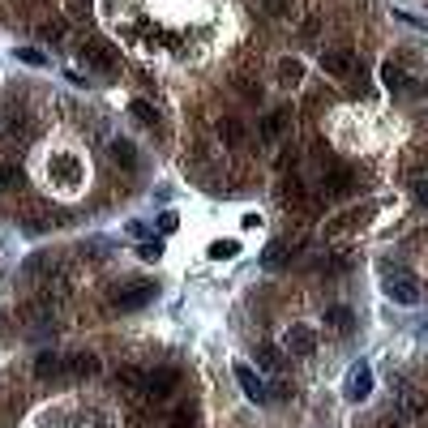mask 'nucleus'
I'll use <instances>...</instances> for the list:
<instances>
[{
	"label": "nucleus",
	"instance_id": "obj_1",
	"mask_svg": "<svg viewBox=\"0 0 428 428\" xmlns=\"http://www.w3.org/2000/svg\"><path fill=\"white\" fill-rule=\"evenodd\" d=\"M382 287H386V296L394 300V305H420V283L411 279L407 270H390Z\"/></svg>",
	"mask_w": 428,
	"mask_h": 428
},
{
	"label": "nucleus",
	"instance_id": "obj_2",
	"mask_svg": "<svg viewBox=\"0 0 428 428\" xmlns=\"http://www.w3.org/2000/svg\"><path fill=\"white\" fill-rule=\"evenodd\" d=\"M343 394H347V402H364V398L373 394V368H368L364 360L347 368V382H343Z\"/></svg>",
	"mask_w": 428,
	"mask_h": 428
},
{
	"label": "nucleus",
	"instance_id": "obj_3",
	"mask_svg": "<svg viewBox=\"0 0 428 428\" xmlns=\"http://www.w3.org/2000/svg\"><path fill=\"white\" fill-rule=\"evenodd\" d=\"M150 300H155V283H133V287H120L112 305L120 313H133V309H146Z\"/></svg>",
	"mask_w": 428,
	"mask_h": 428
},
{
	"label": "nucleus",
	"instance_id": "obj_4",
	"mask_svg": "<svg viewBox=\"0 0 428 428\" xmlns=\"http://www.w3.org/2000/svg\"><path fill=\"white\" fill-rule=\"evenodd\" d=\"M176 382H180V373H176L171 364L150 368V373H146V394H150V398H171V394H176Z\"/></svg>",
	"mask_w": 428,
	"mask_h": 428
},
{
	"label": "nucleus",
	"instance_id": "obj_5",
	"mask_svg": "<svg viewBox=\"0 0 428 428\" xmlns=\"http://www.w3.org/2000/svg\"><path fill=\"white\" fill-rule=\"evenodd\" d=\"M424 411H428V394L416 390V386H402L398 390V416L402 420H420Z\"/></svg>",
	"mask_w": 428,
	"mask_h": 428
},
{
	"label": "nucleus",
	"instance_id": "obj_6",
	"mask_svg": "<svg viewBox=\"0 0 428 428\" xmlns=\"http://www.w3.org/2000/svg\"><path fill=\"white\" fill-rule=\"evenodd\" d=\"M321 69L334 73V78H351V73H356V56H351L347 47H330V52H321Z\"/></svg>",
	"mask_w": 428,
	"mask_h": 428
},
{
	"label": "nucleus",
	"instance_id": "obj_7",
	"mask_svg": "<svg viewBox=\"0 0 428 428\" xmlns=\"http://www.w3.org/2000/svg\"><path fill=\"white\" fill-rule=\"evenodd\" d=\"M47 176H56L60 185H78L82 163L73 159V155H52V159H47Z\"/></svg>",
	"mask_w": 428,
	"mask_h": 428
},
{
	"label": "nucleus",
	"instance_id": "obj_8",
	"mask_svg": "<svg viewBox=\"0 0 428 428\" xmlns=\"http://www.w3.org/2000/svg\"><path fill=\"white\" fill-rule=\"evenodd\" d=\"M108 155H112V163H116V167H124V171H137V167H142L137 146H133V142H124V137H112V142H108Z\"/></svg>",
	"mask_w": 428,
	"mask_h": 428
},
{
	"label": "nucleus",
	"instance_id": "obj_9",
	"mask_svg": "<svg viewBox=\"0 0 428 428\" xmlns=\"http://www.w3.org/2000/svg\"><path fill=\"white\" fill-rule=\"evenodd\" d=\"M232 373H236V382H240V390H244L248 398H253V402H266V398H270V390L262 386V377H257L253 368H248V364H232Z\"/></svg>",
	"mask_w": 428,
	"mask_h": 428
},
{
	"label": "nucleus",
	"instance_id": "obj_10",
	"mask_svg": "<svg viewBox=\"0 0 428 428\" xmlns=\"http://www.w3.org/2000/svg\"><path fill=\"white\" fill-rule=\"evenodd\" d=\"M65 356H60V351H39V360H35V377H39V382H52V377H60L65 373Z\"/></svg>",
	"mask_w": 428,
	"mask_h": 428
},
{
	"label": "nucleus",
	"instance_id": "obj_11",
	"mask_svg": "<svg viewBox=\"0 0 428 428\" xmlns=\"http://www.w3.org/2000/svg\"><path fill=\"white\" fill-rule=\"evenodd\" d=\"M317 347V334L309 330V325H291L287 330V351H296V356H313Z\"/></svg>",
	"mask_w": 428,
	"mask_h": 428
},
{
	"label": "nucleus",
	"instance_id": "obj_12",
	"mask_svg": "<svg viewBox=\"0 0 428 428\" xmlns=\"http://www.w3.org/2000/svg\"><path fill=\"white\" fill-rule=\"evenodd\" d=\"M321 189L330 193V197H347L351 189H356V176H351L347 167H334V171H330V176H325V180H321Z\"/></svg>",
	"mask_w": 428,
	"mask_h": 428
},
{
	"label": "nucleus",
	"instance_id": "obj_13",
	"mask_svg": "<svg viewBox=\"0 0 428 428\" xmlns=\"http://www.w3.org/2000/svg\"><path fill=\"white\" fill-rule=\"evenodd\" d=\"M291 257H296V244H291V240H274L266 253H262V266H266V270H279V266H287Z\"/></svg>",
	"mask_w": 428,
	"mask_h": 428
},
{
	"label": "nucleus",
	"instance_id": "obj_14",
	"mask_svg": "<svg viewBox=\"0 0 428 428\" xmlns=\"http://www.w3.org/2000/svg\"><path fill=\"white\" fill-rule=\"evenodd\" d=\"M116 386L133 390V394H146V368H137V364H120V368H116Z\"/></svg>",
	"mask_w": 428,
	"mask_h": 428
},
{
	"label": "nucleus",
	"instance_id": "obj_15",
	"mask_svg": "<svg viewBox=\"0 0 428 428\" xmlns=\"http://www.w3.org/2000/svg\"><path fill=\"white\" fill-rule=\"evenodd\" d=\"M382 82H386V90H407V94H416V90H420V82H407V73H402L394 60H390V65H382Z\"/></svg>",
	"mask_w": 428,
	"mask_h": 428
},
{
	"label": "nucleus",
	"instance_id": "obj_16",
	"mask_svg": "<svg viewBox=\"0 0 428 428\" xmlns=\"http://www.w3.org/2000/svg\"><path fill=\"white\" fill-rule=\"evenodd\" d=\"M52 266H56V262H52V253H31L26 262H22V279H26V283H35L39 274H47Z\"/></svg>",
	"mask_w": 428,
	"mask_h": 428
},
{
	"label": "nucleus",
	"instance_id": "obj_17",
	"mask_svg": "<svg viewBox=\"0 0 428 428\" xmlns=\"http://www.w3.org/2000/svg\"><path fill=\"white\" fill-rule=\"evenodd\" d=\"M325 325L339 334H351V325H356V313H351L347 305H334V309H325Z\"/></svg>",
	"mask_w": 428,
	"mask_h": 428
},
{
	"label": "nucleus",
	"instance_id": "obj_18",
	"mask_svg": "<svg viewBox=\"0 0 428 428\" xmlns=\"http://www.w3.org/2000/svg\"><path fill=\"white\" fill-rule=\"evenodd\" d=\"M65 373H73V377H94V373H99V360L82 351V356H73V360L65 364Z\"/></svg>",
	"mask_w": 428,
	"mask_h": 428
},
{
	"label": "nucleus",
	"instance_id": "obj_19",
	"mask_svg": "<svg viewBox=\"0 0 428 428\" xmlns=\"http://www.w3.org/2000/svg\"><path fill=\"white\" fill-rule=\"evenodd\" d=\"M300 78H305V65H300L296 56H287V60H279V82H283V86H296Z\"/></svg>",
	"mask_w": 428,
	"mask_h": 428
},
{
	"label": "nucleus",
	"instance_id": "obj_20",
	"mask_svg": "<svg viewBox=\"0 0 428 428\" xmlns=\"http://www.w3.org/2000/svg\"><path fill=\"white\" fill-rule=\"evenodd\" d=\"M82 56H86V65H94V69H112V52H108V47H99V43H86Z\"/></svg>",
	"mask_w": 428,
	"mask_h": 428
},
{
	"label": "nucleus",
	"instance_id": "obj_21",
	"mask_svg": "<svg viewBox=\"0 0 428 428\" xmlns=\"http://www.w3.org/2000/svg\"><path fill=\"white\" fill-rule=\"evenodd\" d=\"M283 129H287V112H283V108H279V112H270V116L262 120V137H279Z\"/></svg>",
	"mask_w": 428,
	"mask_h": 428
},
{
	"label": "nucleus",
	"instance_id": "obj_22",
	"mask_svg": "<svg viewBox=\"0 0 428 428\" xmlns=\"http://www.w3.org/2000/svg\"><path fill=\"white\" fill-rule=\"evenodd\" d=\"M219 137H223V142H232V146H236V142H244V124H240V120H232V116H228V120H219Z\"/></svg>",
	"mask_w": 428,
	"mask_h": 428
},
{
	"label": "nucleus",
	"instance_id": "obj_23",
	"mask_svg": "<svg viewBox=\"0 0 428 428\" xmlns=\"http://www.w3.org/2000/svg\"><path fill=\"white\" fill-rule=\"evenodd\" d=\"M236 253H240L236 240H214V244H210V257H214V262H232Z\"/></svg>",
	"mask_w": 428,
	"mask_h": 428
},
{
	"label": "nucleus",
	"instance_id": "obj_24",
	"mask_svg": "<svg viewBox=\"0 0 428 428\" xmlns=\"http://www.w3.org/2000/svg\"><path fill=\"white\" fill-rule=\"evenodd\" d=\"M129 112H133V116H137L142 124H159V112H155V108H150V103H146V99H133V103H129Z\"/></svg>",
	"mask_w": 428,
	"mask_h": 428
},
{
	"label": "nucleus",
	"instance_id": "obj_25",
	"mask_svg": "<svg viewBox=\"0 0 428 428\" xmlns=\"http://www.w3.org/2000/svg\"><path fill=\"white\" fill-rule=\"evenodd\" d=\"M13 185H22V167H13V163H0V193H5V189H13Z\"/></svg>",
	"mask_w": 428,
	"mask_h": 428
},
{
	"label": "nucleus",
	"instance_id": "obj_26",
	"mask_svg": "<svg viewBox=\"0 0 428 428\" xmlns=\"http://www.w3.org/2000/svg\"><path fill=\"white\" fill-rule=\"evenodd\" d=\"M137 257H142V262H159V257H163V240H142V244H137Z\"/></svg>",
	"mask_w": 428,
	"mask_h": 428
},
{
	"label": "nucleus",
	"instance_id": "obj_27",
	"mask_svg": "<svg viewBox=\"0 0 428 428\" xmlns=\"http://www.w3.org/2000/svg\"><path fill=\"white\" fill-rule=\"evenodd\" d=\"M257 364L274 373V368H279V364H283V356H279V351H274V347H257Z\"/></svg>",
	"mask_w": 428,
	"mask_h": 428
},
{
	"label": "nucleus",
	"instance_id": "obj_28",
	"mask_svg": "<svg viewBox=\"0 0 428 428\" xmlns=\"http://www.w3.org/2000/svg\"><path fill=\"white\" fill-rule=\"evenodd\" d=\"M17 60H22V65H35V69H43V65H47V56H43V52H35V47H22Z\"/></svg>",
	"mask_w": 428,
	"mask_h": 428
},
{
	"label": "nucleus",
	"instance_id": "obj_29",
	"mask_svg": "<svg viewBox=\"0 0 428 428\" xmlns=\"http://www.w3.org/2000/svg\"><path fill=\"white\" fill-rule=\"evenodd\" d=\"M236 90H240L244 99H253V103H257V99H262V86H253V82H244V78H236Z\"/></svg>",
	"mask_w": 428,
	"mask_h": 428
},
{
	"label": "nucleus",
	"instance_id": "obj_30",
	"mask_svg": "<svg viewBox=\"0 0 428 428\" xmlns=\"http://www.w3.org/2000/svg\"><path fill=\"white\" fill-rule=\"evenodd\" d=\"M39 35H43V39H60V35H65V22H43Z\"/></svg>",
	"mask_w": 428,
	"mask_h": 428
},
{
	"label": "nucleus",
	"instance_id": "obj_31",
	"mask_svg": "<svg viewBox=\"0 0 428 428\" xmlns=\"http://www.w3.org/2000/svg\"><path fill=\"white\" fill-rule=\"evenodd\" d=\"M9 133H13V137H26V133H31L26 116H13V120H9Z\"/></svg>",
	"mask_w": 428,
	"mask_h": 428
},
{
	"label": "nucleus",
	"instance_id": "obj_32",
	"mask_svg": "<svg viewBox=\"0 0 428 428\" xmlns=\"http://www.w3.org/2000/svg\"><path fill=\"white\" fill-rule=\"evenodd\" d=\"M283 197H291V201H305V185H300V180H287V185H283Z\"/></svg>",
	"mask_w": 428,
	"mask_h": 428
},
{
	"label": "nucleus",
	"instance_id": "obj_33",
	"mask_svg": "<svg viewBox=\"0 0 428 428\" xmlns=\"http://www.w3.org/2000/svg\"><path fill=\"white\" fill-rule=\"evenodd\" d=\"M176 228H180V219H176V214H163V219H159V232H163V236H171Z\"/></svg>",
	"mask_w": 428,
	"mask_h": 428
},
{
	"label": "nucleus",
	"instance_id": "obj_34",
	"mask_svg": "<svg viewBox=\"0 0 428 428\" xmlns=\"http://www.w3.org/2000/svg\"><path fill=\"white\" fill-rule=\"evenodd\" d=\"M287 9H291V0H266V13H274V17L287 13Z\"/></svg>",
	"mask_w": 428,
	"mask_h": 428
},
{
	"label": "nucleus",
	"instance_id": "obj_35",
	"mask_svg": "<svg viewBox=\"0 0 428 428\" xmlns=\"http://www.w3.org/2000/svg\"><path fill=\"white\" fill-rule=\"evenodd\" d=\"M420 201H424V206H428V185H420Z\"/></svg>",
	"mask_w": 428,
	"mask_h": 428
},
{
	"label": "nucleus",
	"instance_id": "obj_36",
	"mask_svg": "<svg viewBox=\"0 0 428 428\" xmlns=\"http://www.w3.org/2000/svg\"><path fill=\"white\" fill-rule=\"evenodd\" d=\"M382 428H398V424H394V420H386V424H382Z\"/></svg>",
	"mask_w": 428,
	"mask_h": 428
}]
</instances>
